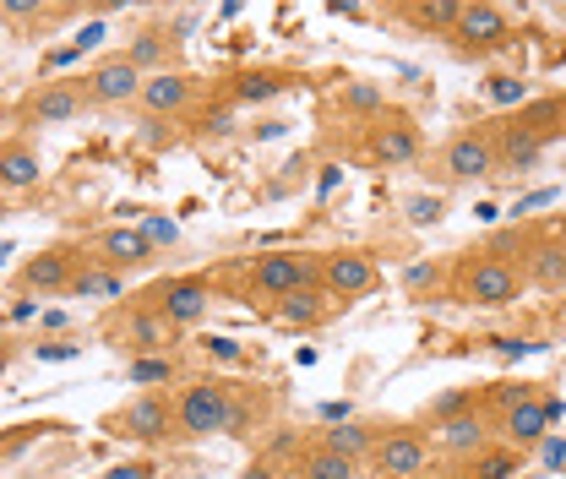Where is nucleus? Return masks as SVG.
Returning <instances> with one entry per match:
<instances>
[{"instance_id": "20", "label": "nucleus", "mask_w": 566, "mask_h": 479, "mask_svg": "<svg viewBox=\"0 0 566 479\" xmlns=\"http://www.w3.org/2000/svg\"><path fill=\"white\" fill-rule=\"evenodd\" d=\"M501 126L517 132V137H534L539 147H551V142L566 137V98H534V104L512 110Z\"/></svg>"}, {"instance_id": "34", "label": "nucleus", "mask_w": 566, "mask_h": 479, "mask_svg": "<svg viewBox=\"0 0 566 479\" xmlns=\"http://www.w3.org/2000/svg\"><path fill=\"white\" fill-rule=\"evenodd\" d=\"M409 223H441V218H447V202H441V197H409Z\"/></svg>"}, {"instance_id": "27", "label": "nucleus", "mask_w": 566, "mask_h": 479, "mask_svg": "<svg viewBox=\"0 0 566 479\" xmlns=\"http://www.w3.org/2000/svg\"><path fill=\"white\" fill-rule=\"evenodd\" d=\"M376 436H381V425H359V419H349V425H333V430H322V441H327L333 452L354 458V464H370V452H376Z\"/></svg>"}, {"instance_id": "30", "label": "nucleus", "mask_w": 566, "mask_h": 479, "mask_svg": "<svg viewBox=\"0 0 566 479\" xmlns=\"http://www.w3.org/2000/svg\"><path fill=\"white\" fill-rule=\"evenodd\" d=\"M458 11H463V6H403L398 17H403V22H415V28H424V33H441V39H452V28H458Z\"/></svg>"}, {"instance_id": "16", "label": "nucleus", "mask_w": 566, "mask_h": 479, "mask_svg": "<svg viewBox=\"0 0 566 479\" xmlns=\"http://www.w3.org/2000/svg\"><path fill=\"white\" fill-rule=\"evenodd\" d=\"M452 44L463 50V55H495V50H506L512 44V22H506V11L501 6H463L458 11V28H452Z\"/></svg>"}, {"instance_id": "19", "label": "nucleus", "mask_w": 566, "mask_h": 479, "mask_svg": "<svg viewBox=\"0 0 566 479\" xmlns=\"http://www.w3.org/2000/svg\"><path fill=\"white\" fill-rule=\"evenodd\" d=\"M197 93H202V87H197L191 71H158V76H147V87H142L137 104L147 115H158V121H164V115L175 121V115H186V110L197 104Z\"/></svg>"}, {"instance_id": "10", "label": "nucleus", "mask_w": 566, "mask_h": 479, "mask_svg": "<svg viewBox=\"0 0 566 479\" xmlns=\"http://www.w3.org/2000/svg\"><path fill=\"white\" fill-rule=\"evenodd\" d=\"M82 87H87V104H93V110L137 104L142 87H147V71H142L132 55H104V61H93V66H87Z\"/></svg>"}, {"instance_id": "25", "label": "nucleus", "mask_w": 566, "mask_h": 479, "mask_svg": "<svg viewBox=\"0 0 566 479\" xmlns=\"http://www.w3.org/2000/svg\"><path fill=\"white\" fill-rule=\"evenodd\" d=\"M517 469H523V452L506 447V441H491L485 452H474V458L458 464V479H512Z\"/></svg>"}, {"instance_id": "2", "label": "nucleus", "mask_w": 566, "mask_h": 479, "mask_svg": "<svg viewBox=\"0 0 566 479\" xmlns=\"http://www.w3.org/2000/svg\"><path fill=\"white\" fill-rule=\"evenodd\" d=\"M528 289V278L517 262H501L491 251H463L452 262V300L458 305H474V311H506L517 305Z\"/></svg>"}, {"instance_id": "45", "label": "nucleus", "mask_w": 566, "mask_h": 479, "mask_svg": "<svg viewBox=\"0 0 566 479\" xmlns=\"http://www.w3.org/2000/svg\"><path fill=\"white\" fill-rule=\"evenodd\" d=\"M55 479H61V475H55Z\"/></svg>"}, {"instance_id": "40", "label": "nucleus", "mask_w": 566, "mask_h": 479, "mask_svg": "<svg viewBox=\"0 0 566 479\" xmlns=\"http://www.w3.org/2000/svg\"><path fill=\"white\" fill-rule=\"evenodd\" d=\"M539 458H545V469H562V464H566V441H556V436H551V441L539 447Z\"/></svg>"}, {"instance_id": "38", "label": "nucleus", "mask_w": 566, "mask_h": 479, "mask_svg": "<svg viewBox=\"0 0 566 479\" xmlns=\"http://www.w3.org/2000/svg\"><path fill=\"white\" fill-rule=\"evenodd\" d=\"M33 354H39V360H71L76 343H33Z\"/></svg>"}, {"instance_id": "12", "label": "nucleus", "mask_w": 566, "mask_h": 479, "mask_svg": "<svg viewBox=\"0 0 566 479\" xmlns=\"http://www.w3.org/2000/svg\"><path fill=\"white\" fill-rule=\"evenodd\" d=\"M147 300H153V311H158L175 333H180V327H197L212 305V278H202V273L164 278L158 289H147Z\"/></svg>"}, {"instance_id": "31", "label": "nucleus", "mask_w": 566, "mask_h": 479, "mask_svg": "<svg viewBox=\"0 0 566 479\" xmlns=\"http://www.w3.org/2000/svg\"><path fill=\"white\" fill-rule=\"evenodd\" d=\"M338 104L354 110V115H365V126H370L376 115H387V93H381V87H370V82H344Z\"/></svg>"}, {"instance_id": "26", "label": "nucleus", "mask_w": 566, "mask_h": 479, "mask_svg": "<svg viewBox=\"0 0 566 479\" xmlns=\"http://www.w3.org/2000/svg\"><path fill=\"white\" fill-rule=\"evenodd\" d=\"M283 87H289V71H279V66L240 71V76L229 82V98H234V104H262V98H279Z\"/></svg>"}, {"instance_id": "36", "label": "nucleus", "mask_w": 566, "mask_h": 479, "mask_svg": "<svg viewBox=\"0 0 566 479\" xmlns=\"http://www.w3.org/2000/svg\"><path fill=\"white\" fill-rule=\"evenodd\" d=\"M240 479H289V464H279L273 452H256V458L240 469Z\"/></svg>"}, {"instance_id": "1", "label": "nucleus", "mask_w": 566, "mask_h": 479, "mask_svg": "<svg viewBox=\"0 0 566 479\" xmlns=\"http://www.w3.org/2000/svg\"><path fill=\"white\" fill-rule=\"evenodd\" d=\"M240 419L234 387L223 376H197L175 393V447H197L212 436H229Z\"/></svg>"}, {"instance_id": "41", "label": "nucleus", "mask_w": 566, "mask_h": 479, "mask_svg": "<svg viewBox=\"0 0 566 479\" xmlns=\"http://www.w3.org/2000/svg\"><path fill=\"white\" fill-rule=\"evenodd\" d=\"M28 316H33V300H22V294H17V300H11V311H6V322H28Z\"/></svg>"}, {"instance_id": "44", "label": "nucleus", "mask_w": 566, "mask_h": 479, "mask_svg": "<svg viewBox=\"0 0 566 479\" xmlns=\"http://www.w3.org/2000/svg\"><path fill=\"white\" fill-rule=\"evenodd\" d=\"M424 479H458V469H430Z\"/></svg>"}, {"instance_id": "18", "label": "nucleus", "mask_w": 566, "mask_h": 479, "mask_svg": "<svg viewBox=\"0 0 566 479\" xmlns=\"http://www.w3.org/2000/svg\"><path fill=\"white\" fill-rule=\"evenodd\" d=\"M517 268L528 278V289H566V229H539Z\"/></svg>"}, {"instance_id": "9", "label": "nucleus", "mask_w": 566, "mask_h": 479, "mask_svg": "<svg viewBox=\"0 0 566 479\" xmlns=\"http://www.w3.org/2000/svg\"><path fill=\"white\" fill-rule=\"evenodd\" d=\"M365 469L376 479H424L430 475V441L415 425H381L376 452H370Z\"/></svg>"}, {"instance_id": "3", "label": "nucleus", "mask_w": 566, "mask_h": 479, "mask_svg": "<svg viewBox=\"0 0 566 479\" xmlns=\"http://www.w3.org/2000/svg\"><path fill=\"white\" fill-rule=\"evenodd\" d=\"M322 283V257L316 251H268L256 262L240 268V300H289L300 289H316Z\"/></svg>"}, {"instance_id": "8", "label": "nucleus", "mask_w": 566, "mask_h": 479, "mask_svg": "<svg viewBox=\"0 0 566 479\" xmlns=\"http://www.w3.org/2000/svg\"><path fill=\"white\" fill-rule=\"evenodd\" d=\"M82 268H87V251H82V246H44V251H33V257L17 268L11 289H17L22 300H50V294H66Z\"/></svg>"}, {"instance_id": "17", "label": "nucleus", "mask_w": 566, "mask_h": 479, "mask_svg": "<svg viewBox=\"0 0 566 479\" xmlns=\"http://www.w3.org/2000/svg\"><path fill=\"white\" fill-rule=\"evenodd\" d=\"M491 441H501L495 436V414L480 404V409H463V414H452V419H441L436 425V447L447 452V458H474V452H485Z\"/></svg>"}, {"instance_id": "11", "label": "nucleus", "mask_w": 566, "mask_h": 479, "mask_svg": "<svg viewBox=\"0 0 566 479\" xmlns=\"http://www.w3.org/2000/svg\"><path fill=\"white\" fill-rule=\"evenodd\" d=\"M420 147H424L420 126H415V115H403V110H387V115H376V121L365 126V158H370V164L398 169V164H415Z\"/></svg>"}, {"instance_id": "32", "label": "nucleus", "mask_w": 566, "mask_h": 479, "mask_svg": "<svg viewBox=\"0 0 566 479\" xmlns=\"http://www.w3.org/2000/svg\"><path fill=\"white\" fill-rule=\"evenodd\" d=\"M539 393H545L539 382H495V387L485 393V398H480V404H491L495 419H501L506 409H517V404H528V398H539Z\"/></svg>"}, {"instance_id": "21", "label": "nucleus", "mask_w": 566, "mask_h": 479, "mask_svg": "<svg viewBox=\"0 0 566 479\" xmlns=\"http://www.w3.org/2000/svg\"><path fill=\"white\" fill-rule=\"evenodd\" d=\"M359 469H365V464H354V458H344V452H333L322 436L305 441V447L289 458V479H359Z\"/></svg>"}, {"instance_id": "35", "label": "nucleus", "mask_w": 566, "mask_h": 479, "mask_svg": "<svg viewBox=\"0 0 566 479\" xmlns=\"http://www.w3.org/2000/svg\"><path fill=\"white\" fill-rule=\"evenodd\" d=\"M98 479H158V464L153 458H126V464H109Z\"/></svg>"}, {"instance_id": "33", "label": "nucleus", "mask_w": 566, "mask_h": 479, "mask_svg": "<svg viewBox=\"0 0 566 479\" xmlns=\"http://www.w3.org/2000/svg\"><path fill=\"white\" fill-rule=\"evenodd\" d=\"M137 229L147 235V240H153V246H158V251H169V246L180 240V223H175V218H164V212H147Z\"/></svg>"}, {"instance_id": "5", "label": "nucleus", "mask_w": 566, "mask_h": 479, "mask_svg": "<svg viewBox=\"0 0 566 479\" xmlns=\"http://www.w3.org/2000/svg\"><path fill=\"white\" fill-rule=\"evenodd\" d=\"M491 175H501V137H495V126H469V132L441 142V153H436V180H447V186H474V180H491Z\"/></svg>"}, {"instance_id": "29", "label": "nucleus", "mask_w": 566, "mask_h": 479, "mask_svg": "<svg viewBox=\"0 0 566 479\" xmlns=\"http://www.w3.org/2000/svg\"><path fill=\"white\" fill-rule=\"evenodd\" d=\"M126 289V273H115V268H98L93 257H87V268L76 273V283L66 289V300H104V294H120Z\"/></svg>"}, {"instance_id": "14", "label": "nucleus", "mask_w": 566, "mask_h": 479, "mask_svg": "<svg viewBox=\"0 0 566 479\" xmlns=\"http://www.w3.org/2000/svg\"><path fill=\"white\" fill-rule=\"evenodd\" d=\"M87 257H93L98 268H115V273H147V268L158 262V246L142 235L137 223H109V229L93 235Z\"/></svg>"}, {"instance_id": "39", "label": "nucleus", "mask_w": 566, "mask_h": 479, "mask_svg": "<svg viewBox=\"0 0 566 479\" xmlns=\"http://www.w3.org/2000/svg\"><path fill=\"white\" fill-rule=\"evenodd\" d=\"M229 126H234V115H229V110H218V115L202 121V132H208V137H229Z\"/></svg>"}, {"instance_id": "15", "label": "nucleus", "mask_w": 566, "mask_h": 479, "mask_svg": "<svg viewBox=\"0 0 566 479\" xmlns=\"http://www.w3.org/2000/svg\"><path fill=\"white\" fill-rule=\"evenodd\" d=\"M381 283V268L370 251H322V289L349 305V300H365L370 289Z\"/></svg>"}, {"instance_id": "24", "label": "nucleus", "mask_w": 566, "mask_h": 479, "mask_svg": "<svg viewBox=\"0 0 566 479\" xmlns=\"http://www.w3.org/2000/svg\"><path fill=\"white\" fill-rule=\"evenodd\" d=\"M333 311H338V300H333L322 283H316V289H300V294H289V300L273 305V316H279L283 327H322Z\"/></svg>"}, {"instance_id": "7", "label": "nucleus", "mask_w": 566, "mask_h": 479, "mask_svg": "<svg viewBox=\"0 0 566 479\" xmlns=\"http://www.w3.org/2000/svg\"><path fill=\"white\" fill-rule=\"evenodd\" d=\"M104 343L109 348H120L126 360H142V354H169V343H175V327L153 311V300L142 294L132 305H115L109 316H104Z\"/></svg>"}, {"instance_id": "6", "label": "nucleus", "mask_w": 566, "mask_h": 479, "mask_svg": "<svg viewBox=\"0 0 566 479\" xmlns=\"http://www.w3.org/2000/svg\"><path fill=\"white\" fill-rule=\"evenodd\" d=\"M82 110H93L82 76H55V82H39V87H28V93L17 98L11 126L28 137V132H44V126H71Z\"/></svg>"}, {"instance_id": "13", "label": "nucleus", "mask_w": 566, "mask_h": 479, "mask_svg": "<svg viewBox=\"0 0 566 479\" xmlns=\"http://www.w3.org/2000/svg\"><path fill=\"white\" fill-rule=\"evenodd\" d=\"M562 414H566V404L556 393H539V398H528V404L501 414V419H495V436H501L506 447L528 452V447H545V441H551V425H556Z\"/></svg>"}, {"instance_id": "4", "label": "nucleus", "mask_w": 566, "mask_h": 479, "mask_svg": "<svg viewBox=\"0 0 566 479\" xmlns=\"http://www.w3.org/2000/svg\"><path fill=\"white\" fill-rule=\"evenodd\" d=\"M98 425H104V436H115L126 447H169L175 441V398L169 393H137L120 409L104 414Z\"/></svg>"}, {"instance_id": "42", "label": "nucleus", "mask_w": 566, "mask_h": 479, "mask_svg": "<svg viewBox=\"0 0 566 479\" xmlns=\"http://www.w3.org/2000/svg\"><path fill=\"white\" fill-rule=\"evenodd\" d=\"M208 354H218V360H240V348H234V339H212Z\"/></svg>"}, {"instance_id": "22", "label": "nucleus", "mask_w": 566, "mask_h": 479, "mask_svg": "<svg viewBox=\"0 0 566 479\" xmlns=\"http://www.w3.org/2000/svg\"><path fill=\"white\" fill-rule=\"evenodd\" d=\"M126 55H132V61H137L147 76H158V71H180V66H175V55H180V39L169 33V22H147V28L137 33V44H132Z\"/></svg>"}, {"instance_id": "23", "label": "nucleus", "mask_w": 566, "mask_h": 479, "mask_svg": "<svg viewBox=\"0 0 566 479\" xmlns=\"http://www.w3.org/2000/svg\"><path fill=\"white\" fill-rule=\"evenodd\" d=\"M39 175H44L39 147L22 137V132H11V137H6V153H0V180H6V191H28V186H39Z\"/></svg>"}, {"instance_id": "28", "label": "nucleus", "mask_w": 566, "mask_h": 479, "mask_svg": "<svg viewBox=\"0 0 566 479\" xmlns=\"http://www.w3.org/2000/svg\"><path fill=\"white\" fill-rule=\"evenodd\" d=\"M175 376H180L175 354H142V360H126V382L142 387V393H158V387H169Z\"/></svg>"}, {"instance_id": "37", "label": "nucleus", "mask_w": 566, "mask_h": 479, "mask_svg": "<svg viewBox=\"0 0 566 479\" xmlns=\"http://www.w3.org/2000/svg\"><path fill=\"white\" fill-rule=\"evenodd\" d=\"M545 202H562V186H545V191H528V197H517V202H512V218H528L534 207H545Z\"/></svg>"}, {"instance_id": "43", "label": "nucleus", "mask_w": 566, "mask_h": 479, "mask_svg": "<svg viewBox=\"0 0 566 479\" xmlns=\"http://www.w3.org/2000/svg\"><path fill=\"white\" fill-rule=\"evenodd\" d=\"M39 327H50V333H61V327H66V311H50V316H39Z\"/></svg>"}]
</instances>
